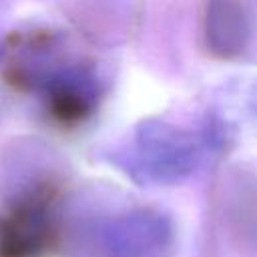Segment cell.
Here are the masks:
<instances>
[{
    "mask_svg": "<svg viewBox=\"0 0 257 257\" xmlns=\"http://www.w3.org/2000/svg\"><path fill=\"white\" fill-rule=\"evenodd\" d=\"M169 233L157 215L137 213L108 231L110 257H163Z\"/></svg>",
    "mask_w": 257,
    "mask_h": 257,
    "instance_id": "obj_3",
    "label": "cell"
},
{
    "mask_svg": "<svg viewBox=\"0 0 257 257\" xmlns=\"http://www.w3.org/2000/svg\"><path fill=\"white\" fill-rule=\"evenodd\" d=\"M207 46L221 58L237 56L251 38V14L241 0H209L205 12Z\"/></svg>",
    "mask_w": 257,
    "mask_h": 257,
    "instance_id": "obj_2",
    "label": "cell"
},
{
    "mask_svg": "<svg viewBox=\"0 0 257 257\" xmlns=\"http://www.w3.org/2000/svg\"><path fill=\"white\" fill-rule=\"evenodd\" d=\"M56 219L46 195L22 201L0 221V257H38L56 243Z\"/></svg>",
    "mask_w": 257,
    "mask_h": 257,
    "instance_id": "obj_1",
    "label": "cell"
},
{
    "mask_svg": "<svg viewBox=\"0 0 257 257\" xmlns=\"http://www.w3.org/2000/svg\"><path fill=\"white\" fill-rule=\"evenodd\" d=\"M147 137L149 139H145L141 147L147 153H151L147 163L155 167L157 175H179L195 157V145L191 139H185L183 133L159 126L155 131H149Z\"/></svg>",
    "mask_w": 257,
    "mask_h": 257,
    "instance_id": "obj_4",
    "label": "cell"
}]
</instances>
